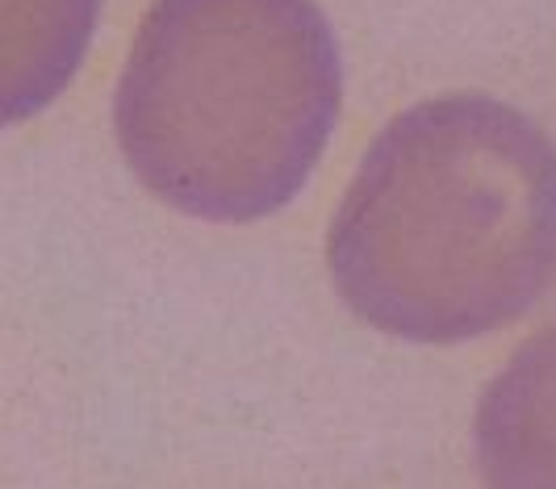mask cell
<instances>
[{
  "label": "cell",
  "mask_w": 556,
  "mask_h": 489,
  "mask_svg": "<svg viewBox=\"0 0 556 489\" xmlns=\"http://www.w3.org/2000/svg\"><path fill=\"white\" fill-rule=\"evenodd\" d=\"M490 481H556V330L515 355L481 406Z\"/></svg>",
  "instance_id": "3957f363"
},
{
  "label": "cell",
  "mask_w": 556,
  "mask_h": 489,
  "mask_svg": "<svg viewBox=\"0 0 556 489\" xmlns=\"http://www.w3.org/2000/svg\"><path fill=\"white\" fill-rule=\"evenodd\" d=\"M339 298L410 343H465L523 318L556 280V147L481 92L397 113L327 235Z\"/></svg>",
  "instance_id": "6da1fadb"
},
{
  "label": "cell",
  "mask_w": 556,
  "mask_h": 489,
  "mask_svg": "<svg viewBox=\"0 0 556 489\" xmlns=\"http://www.w3.org/2000/svg\"><path fill=\"white\" fill-rule=\"evenodd\" d=\"M339 47L314 0H155L113 97L155 201L255 222L306 189L339 117Z\"/></svg>",
  "instance_id": "7a4b0ae2"
}]
</instances>
